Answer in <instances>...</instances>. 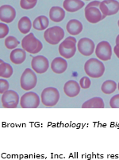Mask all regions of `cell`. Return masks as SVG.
Wrapping results in <instances>:
<instances>
[{"label": "cell", "mask_w": 119, "mask_h": 160, "mask_svg": "<svg viewBox=\"0 0 119 160\" xmlns=\"http://www.w3.org/2000/svg\"><path fill=\"white\" fill-rule=\"evenodd\" d=\"M84 70L90 78H99L105 72V66L96 58H91L84 65Z\"/></svg>", "instance_id": "obj_1"}, {"label": "cell", "mask_w": 119, "mask_h": 160, "mask_svg": "<svg viewBox=\"0 0 119 160\" xmlns=\"http://www.w3.org/2000/svg\"><path fill=\"white\" fill-rule=\"evenodd\" d=\"M78 50L83 56H91L95 51V43L91 39L88 38H83L79 41L77 44Z\"/></svg>", "instance_id": "obj_12"}, {"label": "cell", "mask_w": 119, "mask_h": 160, "mask_svg": "<svg viewBox=\"0 0 119 160\" xmlns=\"http://www.w3.org/2000/svg\"><path fill=\"white\" fill-rule=\"evenodd\" d=\"M64 38V31L61 27H53L47 29L44 33V38L49 44L57 45Z\"/></svg>", "instance_id": "obj_5"}, {"label": "cell", "mask_w": 119, "mask_h": 160, "mask_svg": "<svg viewBox=\"0 0 119 160\" xmlns=\"http://www.w3.org/2000/svg\"><path fill=\"white\" fill-rule=\"evenodd\" d=\"M60 100V92L56 88L48 87L45 88L40 95L41 103L46 107H53Z\"/></svg>", "instance_id": "obj_4"}, {"label": "cell", "mask_w": 119, "mask_h": 160, "mask_svg": "<svg viewBox=\"0 0 119 160\" xmlns=\"http://www.w3.org/2000/svg\"><path fill=\"white\" fill-rule=\"evenodd\" d=\"M110 106L111 108H119V94L114 96L110 99Z\"/></svg>", "instance_id": "obj_31"}, {"label": "cell", "mask_w": 119, "mask_h": 160, "mask_svg": "<svg viewBox=\"0 0 119 160\" xmlns=\"http://www.w3.org/2000/svg\"><path fill=\"white\" fill-rule=\"evenodd\" d=\"M95 51L98 59L102 61H109L112 57V48L110 43L106 41L98 43Z\"/></svg>", "instance_id": "obj_10"}, {"label": "cell", "mask_w": 119, "mask_h": 160, "mask_svg": "<svg viewBox=\"0 0 119 160\" xmlns=\"http://www.w3.org/2000/svg\"><path fill=\"white\" fill-rule=\"evenodd\" d=\"M14 70L10 64L2 62L0 64V78H10L12 76Z\"/></svg>", "instance_id": "obj_25"}, {"label": "cell", "mask_w": 119, "mask_h": 160, "mask_svg": "<svg viewBox=\"0 0 119 160\" xmlns=\"http://www.w3.org/2000/svg\"><path fill=\"white\" fill-rule=\"evenodd\" d=\"M114 52L117 58H119V44H117L114 48Z\"/></svg>", "instance_id": "obj_33"}, {"label": "cell", "mask_w": 119, "mask_h": 160, "mask_svg": "<svg viewBox=\"0 0 119 160\" xmlns=\"http://www.w3.org/2000/svg\"><path fill=\"white\" fill-rule=\"evenodd\" d=\"M100 3H101V2H99V1H93V2L88 3L85 8H88V7H99Z\"/></svg>", "instance_id": "obj_32"}, {"label": "cell", "mask_w": 119, "mask_h": 160, "mask_svg": "<svg viewBox=\"0 0 119 160\" xmlns=\"http://www.w3.org/2000/svg\"><path fill=\"white\" fill-rule=\"evenodd\" d=\"M68 62L63 58H56L51 63V69L55 73L61 74L66 71Z\"/></svg>", "instance_id": "obj_16"}, {"label": "cell", "mask_w": 119, "mask_h": 160, "mask_svg": "<svg viewBox=\"0 0 119 160\" xmlns=\"http://www.w3.org/2000/svg\"><path fill=\"white\" fill-rule=\"evenodd\" d=\"M67 31L70 33L71 35H78L82 32L83 25L79 20L72 19L67 24Z\"/></svg>", "instance_id": "obj_20"}, {"label": "cell", "mask_w": 119, "mask_h": 160, "mask_svg": "<svg viewBox=\"0 0 119 160\" xmlns=\"http://www.w3.org/2000/svg\"><path fill=\"white\" fill-rule=\"evenodd\" d=\"M49 19L46 16L40 15L38 16L37 18H36L33 21L32 27L37 30H45L47 29L48 26H49Z\"/></svg>", "instance_id": "obj_22"}, {"label": "cell", "mask_w": 119, "mask_h": 160, "mask_svg": "<svg viewBox=\"0 0 119 160\" xmlns=\"http://www.w3.org/2000/svg\"><path fill=\"white\" fill-rule=\"evenodd\" d=\"M9 33V27L5 23H0V39L4 38Z\"/></svg>", "instance_id": "obj_29"}, {"label": "cell", "mask_w": 119, "mask_h": 160, "mask_svg": "<svg viewBox=\"0 0 119 160\" xmlns=\"http://www.w3.org/2000/svg\"><path fill=\"white\" fill-rule=\"evenodd\" d=\"M117 44H119V34L116 38V45Z\"/></svg>", "instance_id": "obj_34"}, {"label": "cell", "mask_w": 119, "mask_h": 160, "mask_svg": "<svg viewBox=\"0 0 119 160\" xmlns=\"http://www.w3.org/2000/svg\"><path fill=\"white\" fill-rule=\"evenodd\" d=\"M76 39L74 37H68L59 46V53L64 59L72 58L76 52Z\"/></svg>", "instance_id": "obj_3"}, {"label": "cell", "mask_w": 119, "mask_h": 160, "mask_svg": "<svg viewBox=\"0 0 119 160\" xmlns=\"http://www.w3.org/2000/svg\"><path fill=\"white\" fill-rule=\"evenodd\" d=\"M40 102V99L37 93L28 92L21 96L20 99V105L21 108H37Z\"/></svg>", "instance_id": "obj_7"}, {"label": "cell", "mask_w": 119, "mask_h": 160, "mask_svg": "<svg viewBox=\"0 0 119 160\" xmlns=\"http://www.w3.org/2000/svg\"><path fill=\"white\" fill-rule=\"evenodd\" d=\"M19 44V41L14 36H9L5 39V46L7 49H14Z\"/></svg>", "instance_id": "obj_26"}, {"label": "cell", "mask_w": 119, "mask_h": 160, "mask_svg": "<svg viewBox=\"0 0 119 160\" xmlns=\"http://www.w3.org/2000/svg\"><path fill=\"white\" fill-rule=\"evenodd\" d=\"M85 1H90V0H85Z\"/></svg>", "instance_id": "obj_38"}, {"label": "cell", "mask_w": 119, "mask_h": 160, "mask_svg": "<svg viewBox=\"0 0 119 160\" xmlns=\"http://www.w3.org/2000/svg\"><path fill=\"white\" fill-rule=\"evenodd\" d=\"M104 107L105 104L101 97H93L82 105V108H104Z\"/></svg>", "instance_id": "obj_21"}, {"label": "cell", "mask_w": 119, "mask_h": 160, "mask_svg": "<svg viewBox=\"0 0 119 160\" xmlns=\"http://www.w3.org/2000/svg\"><path fill=\"white\" fill-rule=\"evenodd\" d=\"M37 83V78L34 72L30 69H25L20 79V85L21 88L25 91H29L35 88Z\"/></svg>", "instance_id": "obj_6"}, {"label": "cell", "mask_w": 119, "mask_h": 160, "mask_svg": "<svg viewBox=\"0 0 119 160\" xmlns=\"http://www.w3.org/2000/svg\"><path fill=\"white\" fill-rule=\"evenodd\" d=\"M117 25H118V27H119V20H118V22H117Z\"/></svg>", "instance_id": "obj_37"}, {"label": "cell", "mask_w": 119, "mask_h": 160, "mask_svg": "<svg viewBox=\"0 0 119 160\" xmlns=\"http://www.w3.org/2000/svg\"><path fill=\"white\" fill-rule=\"evenodd\" d=\"M26 58V53L23 49H14L11 51L10 59L15 65H20L23 63Z\"/></svg>", "instance_id": "obj_18"}, {"label": "cell", "mask_w": 119, "mask_h": 160, "mask_svg": "<svg viewBox=\"0 0 119 160\" xmlns=\"http://www.w3.org/2000/svg\"><path fill=\"white\" fill-rule=\"evenodd\" d=\"M10 85L8 81L5 79H0V94H3L6 91L9 89Z\"/></svg>", "instance_id": "obj_30"}, {"label": "cell", "mask_w": 119, "mask_h": 160, "mask_svg": "<svg viewBox=\"0 0 119 160\" xmlns=\"http://www.w3.org/2000/svg\"><path fill=\"white\" fill-rule=\"evenodd\" d=\"M2 104L5 108H16L19 103V96L13 90H7L2 96Z\"/></svg>", "instance_id": "obj_8"}, {"label": "cell", "mask_w": 119, "mask_h": 160, "mask_svg": "<svg viewBox=\"0 0 119 160\" xmlns=\"http://www.w3.org/2000/svg\"><path fill=\"white\" fill-rule=\"evenodd\" d=\"M84 14H85V18H86V19L89 22L93 23V24L98 23V22L102 21V20L105 18L103 17V15H102V14L99 8L97 7L85 8Z\"/></svg>", "instance_id": "obj_13"}, {"label": "cell", "mask_w": 119, "mask_h": 160, "mask_svg": "<svg viewBox=\"0 0 119 160\" xmlns=\"http://www.w3.org/2000/svg\"><path fill=\"white\" fill-rule=\"evenodd\" d=\"M64 92L69 97H75L80 92V86L78 82L75 81H69L65 83L64 86Z\"/></svg>", "instance_id": "obj_15"}, {"label": "cell", "mask_w": 119, "mask_h": 160, "mask_svg": "<svg viewBox=\"0 0 119 160\" xmlns=\"http://www.w3.org/2000/svg\"><path fill=\"white\" fill-rule=\"evenodd\" d=\"M64 9L66 11L74 13L84 7V2L81 0H64L63 2Z\"/></svg>", "instance_id": "obj_17"}, {"label": "cell", "mask_w": 119, "mask_h": 160, "mask_svg": "<svg viewBox=\"0 0 119 160\" xmlns=\"http://www.w3.org/2000/svg\"><path fill=\"white\" fill-rule=\"evenodd\" d=\"M117 88H118V91H119V82H118V85H117Z\"/></svg>", "instance_id": "obj_36"}, {"label": "cell", "mask_w": 119, "mask_h": 160, "mask_svg": "<svg viewBox=\"0 0 119 160\" xmlns=\"http://www.w3.org/2000/svg\"><path fill=\"white\" fill-rule=\"evenodd\" d=\"M21 47L26 52H28L31 54H35L41 50L43 45L33 33H30L23 38L21 41Z\"/></svg>", "instance_id": "obj_2"}, {"label": "cell", "mask_w": 119, "mask_h": 160, "mask_svg": "<svg viewBox=\"0 0 119 160\" xmlns=\"http://www.w3.org/2000/svg\"><path fill=\"white\" fill-rule=\"evenodd\" d=\"M31 27V21H30V18L28 17H26V16L22 17L18 23V30H19V31L21 33H24V34H26V33H28L30 31Z\"/></svg>", "instance_id": "obj_23"}, {"label": "cell", "mask_w": 119, "mask_h": 160, "mask_svg": "<svg viewBox=\"0 0 119 160\" xmlns=\"http://www.w3.org/2000/svg\"><path fill=\"white\" fill-rule=\"evenodd\" d=\"M65 17V11L60 7H53L49 11V18L53 22H60L63 21Z\"/></svg>", "instance_id": "obj_19"}, {"label": "cell", "mask_w": 119, "mask_h": 160, "mask_svg": "<svg viewBox=\"0 0 119 160\" xmlns=\"http://www.w3.org/2000/svg\"><path fill=\"white\" fill-rule=\"evenodd\" d=\"M2 62H3V61H2V60H1V59H0V64L2 63Z\"/></svg>", "instance_id": "obj_35"}, {"label": "cell", "mask_w": 119, "mask_h": 160, "mask_svg": "<svg viewBox=\"0 0 119 160\" xmlns=\"http://www.w3.org/2000/svg\"><path fill=\"white\" fill-rule=\"evenodd\" d=\"M16 17V11L14 7L10 5L0 7V20L5 23H11Z\"/></svg>", "instance_id": "obj_14"}, {"label": "cell", "mask_w": 119, "mask_h": 160, "mask_svg": "<svg viewBox=\"0 0 119 160\" xmlns=\"http://www.w3.org/2000/svg\"><path fill=\"white\" fill-rule=\"evenodd\" d=\"M101 89L104 94L109 95V94L113 93L117 89V84H116L115 81H111V80H107L105 82L102 83Z\"/></svg>", "instance_id": "obj_24"}, {"label": "cell", "mask_w": 119, "mask_h": 160, "mask_svg": "<svg viewBox=\"0 0 119 160\" xmlns=\"http://www.w3.org/2000/svg\"><path fill=\"white\" fill-rule=\"evenodd\" d=\"M91 80H90V78L88 77H83L79 81V86L83 89H88V88H89L91 87Z\"/></svg>", "instance_id": "obj_28"}, {"label": "cell", "mask_w": 119, "mask_h": 160, "mask_svg": "<svg viewBox=\"0 0 119 160\" xmlns=\"http://www.w3.org/2000/svg\"><path fill=\"white\" fill-rule=\"evenodd\" d=\"M32 69L37 73L41 74L45 72L49 69V62L47 58L41 55H38L33 58L31 62Z\"/></svg>", "instance_id": "obj_11"}, {"label": "cell", "mask_w": 119, "mask_h": 160, "mask_svg": "<svg viewBox=\"0 0 119 160\" xmlns=\"http://www.w3.org/2000/svg\"><path fill=\"white\" fill-rule=\"evenodd\" d=\"M37 0H20V6L24 10L33 9L37 5Z\"/></svg>", "instance_id": "obj_27"}, {"label": "cell", "mask_w": 119, "mask_h": 160, "mask_svg": "<svg viewBox=\"0 0 119 160\" xmlns=\"http://www.w3.org/2000/svg\"><path fill=\"white\" fill-rule=\"evenodd\" d=\"M99 10L104 18L114 15L119 11V2L117 0H104L99 5Z\"/></svg>", "instance_id": "obj_9"}]
</instances>
